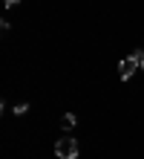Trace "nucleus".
Instances as JSON below:
<instances>
[{"label": "nucleus", "instance_id": "obj_5", "mask_svg": "<svg viewBox=\"0 0 144 159\" xmlns=\"http://www.w3.org/2000/svg\"><path fill=\"white\" fill-rule=\"evenodd\" d=\"M3 3H6V6H17L20 0H3Z\"/></svg>", "mask_w": 144, "mask_h": 159}, {"label": "nucleus", "instance_id": "obj_1", "mask_svg": "<svg viewBox=\"0 0 144 159\" xmlns=\"http://www.w3.org/2000/svg\"><path fill=\"white\" fill-rule=\"evenodd\" d=\"M55 156L58 159H78V142L69 139V136L58 139V142H55Z\"/></svg>", "mask_w": 144, "mask_h": 159}, {"label": "nucleus", "instance_id": "obj_3", "mask_svg": "<svg viewBox=\"0 0 144 159\" xmlns=\"http://www.w3.org/2000/svg\"><path fill=\"white\" fill-rule=\"evenodd\" d=\"M75 125H78V119H75L72 113H63V116H61V127H63V130H72Z\"/></svg>", "mask_w": 144, "mask_h": 159}, {"label": "nucleus", "instance_id": "obj_4", "mask_svg": "<svg viewBox=\"0 0 144 159\" xmlns=\"http://www.w3.org/2000/svg\"><path fill=\"white\" fill-rule=\"evenodd\" d=\"M12 113H15V116H23V113H29V104H26V101H20V104H15V107H12Z\"/></svg>", "mask_w": 144, "mask_h": 159}, {"label": "nucleus", "instance_id": "obj_2", "mask_svg": "<svg viewBox=\"0 0 144 159\" xmlns=\"http://www.w3.org/2000/svg\"><path fill=\"white\" fill-rule=\"evenodd\" d=\"M138 67H141V64L136 61V55H130V58H124V61L118 64V78H121V81H130V78H133V72H136Z\"/></svg>", "mask_w": 144, "mask_h": 159}, {"label": "nucleus", "instance_id": "obj_6", "mask_svg": "<svg viewBox=\"0 0 144 159\" xmlns=\"http://www.w3.org/2000/svg\"><path fill=\"white\" fill-rule=\"evenodd\" d=\"M141 70H144V61H141Z\"/></svg>", "mask_w": 144, "mask_h": 159}]
</instances>
